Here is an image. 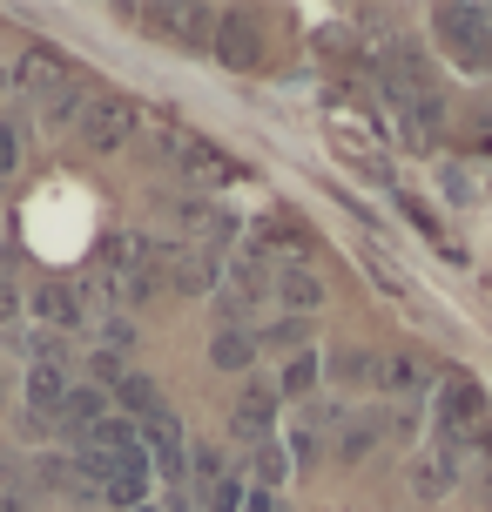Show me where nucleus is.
<instances>
[{"label": "nucleus", "instance_id": "aec40b11", "mask_svg": "<svg viewBox=\"0 0 492 512\" xmlns=\"http://www.w3.org/2000/svg\"><path fill=\"white\" fill-rule=\"evenodd\" d=\"M250 472H257V492H284V479H290L284 438H263V445H250Z\"/></svg>", "mask_w": 492, "mask_h": 512}, {"label": "nucleus", "instance_id": "f257e3e1", "mask_svg": "<svg viewBox=\"0 0 492 512\" xmlns=\"http://www.w3.org/2000/svg\"><path fill=\"white\" fill-rule=\"evenodd\" d=\"M486 391L472 378H445L432 384V432H439V445H452V452H466V465L479 459V432H486Z\"/></svg>", "mask_w": 492, "mask_h": 512}, {"label": "nucleus", "instance_id": "72a5a7b5", "mask_svg": "<svg viewBox=\"0 0 492 512\" xmlns=\"http://www.w3.org/2000/svg\"><path fill=\"white\" fill-rule=\"evenodd\" d=\"M0 486H27V472H21V459H14V452H0Z\"/></svg>", "mask_w": 492, "mask_h": 512}, {"label": "nucleus", "instance_id": "0eeeda50", "mask_svg": "<svg viewBox=\"0 0 492 512\" xmlns=\"http://www.w3.org/2000/svg\"><path fill=\"white\" fill-rule=\"evenodd\" d=\"M270 297L284 304V317H311V324H317V310L331 304L324 277H317L304 256H290V263H277V270H270Z\"/></svg>", "mask_w": 492, "mask_h": 512}, {"label": "nucleus", "instance_id": "dca6fc26", "mask_svg": "<svg viewBox=\"0 0 492 512\" xmlns=\"http://www.w3.org/2000/svg\"><path fill=\"white\" fill-rule=\"evenodd\" d=\"M378 438H391V411H378V418H351V425L331 438V459H337V465H358L364 452L378 445Z\"/></svg>", "mask_w": 492, "mask_h": 512}, {"label": "nucleus", "instance_id": "2eb2a0df", "mask_svg": "<svg viewBox=\"0 0 492 512\" xmlns=\"http://www.w3.org/2000/svg\"><path fill=\"white\" fill-rule=\"evenodd\" d=\"M68 371L61 364H27V384H21V405L34 411V418H54L61 411V398H68Z\"/></svg>", "mask_w": 492, "mask_h": 512}, {"label": "nucleus", "instance_id": "f704fd0d", "mask_svg": "<svg viewBox=\"0 0 492 512\" xmlns=\"http://www.w3.org/2000/svg\"><path fill=\"white\" fill-rule=\"evenodd\" d=\"M7 95H14V75H7V61H0V102H7Z\"/></svg>", "mask_w": 492, "mask_h": 512}, {"label": "nucleus", "instance_id": "393cba45", "mask_svg": "<svg viewBox=\"0 0 492 512\" xmlns=\"http://www.w3.org/2000/svg\"><path fill=\"white\" fill-rule=\"evenodd\" d=\"M371 364H378V351H337V358H324V384H371Z\"/></svg>", "mask_w": 492, "mask_h": 512}, {"label": "nucleus", "instance_id": "e433bc0d", "mask_svg": "<svg viewBox=\"0 0 492 512\" xmlns=\"http://www.w3.org/2000/svg\"><path fill=\"white\" fill-rule=\"evenodd\" d=\"M486 506H492V479H486Z\"/></svg>", "mask_w": 492, "mask_h": 512}, {"label": "nucleus", "instance_id": "c9c22d12", "mask_svg": "<svg viewBox=\"0 0 492 512\" xmlns=\"http://www.w3.org/2000/svg\"><path fill=\"white\" fill-rule=\"evenodd\" d=\"M135 512H162V506H156V499H149V506H135Z\"/></svg>", "mask_w": 492, "mask_h": 512}, {"label": "nucleus", "instance_id": "20e7f679", "mask_svg": "<svg viewBox=\"0 0 492 512\" xmlns=\"http://www.w3.org/2000/svg\"><path fill=\"white\" fill-rule=\"evenodd\" d=\"M162 290H176V297H216L223 290V256L189 250V243H162Z\"/></svg>", "mask_w": 492, "mask_h": 512}, {"label": "nucleus", "instance_id": "a211bd4d", "mask_svg": "<svg viewBox=\"0 0 492 512\" xmlns=\"http://www.w3.org/2000/svg\"><path fill=\"white\" fill-rule=\"evenodd\" d=\"M317 384H324V358H317V351H297V358H284V371H277V398H304V405H311Z\"/></svg>", "mask_w": 492, "mask_h": 512}, {"label": "nucleus", "instance_id": "4be33fe9", "mask_svg": "<svg viewBox=\"0 0 492 512\" xmlns=\"http://www.w3.org/2000/svg\"><path fill=\"white\" fill-rule=\"evenodd\" d=\"M27 142H34V122H27L21 108H14V115H0V182L27 162Z\"/></svg>", "mask_w": 492, "mask_h": 512}, {"label": "nucleus", "instance_id": "2f4dec72", "mask_svg": "<svg viewBox=\"0 0 492 512\" xmlns=\"http://www.w3.org/2000/svg\"><path fill=\"white\" fill-rule=\"evenodd\" d=\"M0 512H34V492L27 486H0Z\"/></svg>", "mask_w": 492, "mask_h": 512}, {"label": "nucleus", "instance_id": "9b49d317", "mask_svg": "<svg viewBox=\"0 0 492 512\" xmlns=\"http://www.w3.org/2000/svg\"><path fill=\"white\" fill-rule=\"evenodd\" d=\"M277 384L270 378H257L250 391H243V405H236V418H230V432L243 438V445H263V438H277Z\"/></svg>", "mask_w": 492, "mask_h": 512}, {"label": "nucleus", "instance_id": "473e14b6", "mask_svg": "<svg viewBox=\"0 0 492 512\" xmlns=\"http://www.w3.org/2000/svg\"><path fill=\"white\" fill-rule=\"evenodd\" d=\"M21 438H54V418H34V411H21Z\"/></svg>", "mask_w": 492, "mask_h": 512}, {"label": "nucleus", "instance_id": "5701e85b", "mask_svg": "<svg viewBox=\"0 0 492 512\" xmlns=\"http://www.w3.org/2000/svg\"><path fill=\"white\" fill-rule=\"evenodd\" d=\"M209 364H216V371H250V364H257V337L250 331H216L209 337Z\"/></svg>", "mask_w": 492, "mask_h": 512}, {"label": "nucleus", "instance_id": "c85d7f7f", "mask_svg": "<svg viewBox=\"0 0 492 512\" xmlns=\"http://www.w3.org/2000/svg\"><path fill=\"white\" fill-rule=\"evenodd\" d=\"M439 189L452 196V203H472V176H466V162H439Z\"/></svg>", "mask_w": 492, "mask_h": 512}, {"label": "nucleus", "instance_id": "4468645a", "mask_svg": "<svg viewBox=\"0 0 492 512\" xmlns=\"http://www.w3.org/2000/svg\"><path fill=\"white\" fill-rule=\"evenodd\" d=\"M459 479H466V452H452V445H432V452L418 459V472H412V486L425 492V499H445Z\"/></svg>", "mask_w": 492, "mask_h": 512}, {"label": "nucleus", "instance_id": "6ab92c4d", "mask_svg": "<svg viewBox=\"0 0 492 512\" xmlns=\"http://www.w3.org/2000/svg\"><path fill=\"white\" fill-rule=\"evenodd\" d=\"M284 452H290V472H317V465L331 459V438H324V432H311V425L297 418V425L284 432Z\"/></svg>", "mask_w": 492, "mask_h": 512}, {"label": "nucleus", "instance_id": "1a4fd4ad", "mask_svg": "<svg viewBox=\"0 0 492 512\" xmlns=\"http://www.w3.org/2000/svg\"><path fill=\"white\" fill-rule=\"evenodd\" d=\"M102 418H115V405H108V391L102 384H68V398H61V411H54V432L68 438V445H88V438H95V425H102Z\"/></svg>", "mask_w": 492, "mask_h": 512}, {"label": "nucleus", "instance_id": "a878e982", "mask_svg": "<svg viewBox=\"0 0 492 512\" xmlns=\"http://www.w3.org/2000/svg\"><path fill=\"white\" fill-rule=\"evenodd\" d=\"M135 344H142V337H135V324L122 317V310H108L102 324H95V351H115V358H129Z\"/></svg>", "mask_w": 492, "mask_h": 512}, {"label": "nucleus", "instance_id": "c756f323", "mask_svg": "<svg viewBox=\"0 0 492 512\" xmlns=\"http://www.w3.org/2000/svg\"><path fill=\"white\" fill-rule=\"evenodd\" d=\"M14 317H21V283L0 277V331H14Z\"/></svg>", "mask_w": 492, "mask_h": 512}, {"label": "nucleus", "instance_id": "412c9836", "mask_svg": "<svg viewBox=\"0 0 492 512\" xmlns=\"http://www.w3.org/2000/svg\"><path fill=\"white\" fill-rule=\"evenodd\" d=\"M81 115H88V88H75V81H61L41 102V128H81Z\"/></svg>", "mask_w": 492, "mask_h": 512}, {"label": "nucleus", "instance_id": "ddd939ff", "mask_svg": "<svg viewBox=\"0 0 492 512\" xmlns=\"http://www.w3.org/2000/svg\"><path fill=\"white\" fill-rule=\"evenodd\" d=\"M371 391H391V398H425V391H432V371H425L412 351H391V358L371 364Z\"/></svg>", "mask_w": 492, "mask_h": 512}, {"label": "nucleus", "instance_id": "7c9ffc66", "mask_svg": "<svg viewBox=\"0 0 492 512\" xmlns=\"http://www.w3.org/2000/svg\"><path fill=\"white\" fill-rule=\"evenodd\" d=\"M243 512H290V506H284V492H257V486H250V499H243Z\"/></svg>", "mask_w": 492, "mask_h": 512}, {"label": "nucleus", "instance_id": "6e6552de", "mask_svg": "<svg viewBox=\"0 0 492 512\" xmlns=\"http://www.w3.org/2000/svg\"><path fill=\"white\" fill-rule=\"evenodd\" d=\"M7 75H14V95H21V102H48L61 81H75V68H68V54H54L48 41H34V48H21V61H14Z\"/></svg>", "mask_w": 492, "mask_h": 512}, {"label": "nucleus", "instance_id": "f8f14e48", "mask_svg": "<svg viewBox=\"0 0 492 512\" xmlns=\"http://www.w3.org/2000/svg\"><path fill=\"white\" fill-rule=\"evenodd\" d=\"M176 169H182V182H189V196H203V189H230V182H236V162H230V155H216L209 142H182Z\"/></svg>", "mask_w": 492, "mask_h": 512}, {"label": "nucleus", "instance_id": "f3484780", "mask_svg": "<svg viewBox=\"0 0 492 512\" xmlns=\"http://www.w3.org/2000/svg\"><path fill=\"white\" fill-rule=\"evenodd\" d=\"M257 337V351H277V358H297V351H311V337H317V324L311 317H270L263 331H250Z\"/></svg>", "mask_w": 492, "mask_h": 512}, {"label": "nucleus", "instance_id": "cd10ccee", "mask_svg": "<svg viewBox=\"0 0 492 512\" xmlns=\"http://www.w3.org/2000/svg\"><path fill=\"white\" fill-rule=\"evenodd\" d=\"M129 371V358H115V351H88V378L81 384H102V391H115V378Z\"/></svg>", "mask_w": 492, "mask_h": 512}, {"label": "nucleus", "instance_id": "7ed1b4c3", "mask_svg": "<svg viewBox=\"0 0 492 512\" xmlns=\"http://www.w3.org/2000/svg\"><path fill=\"white\" fill-rule=\"evenodd\" d=\"M75 135L88 142V155H122L135 142V102L129 95H88V115Z\"/></svg>", "mask_w": 492, "mask_h": 512}, {"label": "nucleus", "instance_id": "39448f33", "mask_svg": "<svg viewBox=\"0 0 492 512\" xmlns=\"http://www.w3.org/2000/svg\"><path fill=\"white\" fill-rule=\"evenodd\" d=\"M21 310L41 324V331H61V337L88 324V304H81V290L68 277H41L34 290H21Z\"/></svg>", "mask_w": 492, "mask_h": 512}, {"label": "nucleus", "instance_id": "bb28decb", "mask_svg": "<svg viewBox=\"0 0 492 512\" xmlns=\"http://www.w3.org/2000/svg\"><path fill=\"white\" fill-rule=\"evenodd\" d=\"M189 472L216 486V479H230V459H223V445H189Z\"/></svg>", "mask_w": 492, "mask_h": 512}, {"label": "nucleus", "instance_id": "423d86ee", "mask_svg": "<svg viewBox=\"0 0 492 512\" xmlns=\"http://www.w3.org/2000/svg\"><path fill=\"white\" fill-rule=\"evenodd\" d=\"M108 405H115V418H129L135 432H149V425H162V418H176V411H169V398H162V384L149 378V371H135V364L115 378Z\"/></svg>", "mask_w": 492, "mask_h": 512}, {"label": "nucleus", "instance_id": "f03ea898", "mask_svg": "<svg viewBox=\"0 0 492 512\" xmlns=\"http://www.w3.org/2000/svg\"><path fill=\"white\" fill-rule=\"evenodd\" d=\"M432 34H439V48L472 68V75H486L492 68V14L486 7H466V0H452V7H432Z\"/></svg>", "mask_w": 492, "mask_h": 512}, {"label": "nucleus", "instance_id": "9d476101", "mask_svg": "<svg viewBox=\"0 0 492 512\" xmlns=\"http://www.w3.org/2000/svg\"><path fill=\"white\" fill-rule=\"evenodd\" d=\"M209 48H216V61H223V68H257V54H263L257 21H250L243 7L216 14V34H209Z\"/></svg>", "mask_w": 492, "mask_h": 512}, {"label": "nucleus", "instance_id": "b1692460", "mask_svg": "<svg viewBox=\"0 0 492 512\" xmlns=\"http://www.w3.org/2000/svg\"><path fill=\"white\" fill-rule=\"evenodd\" d=\"M209 317H216V331H250V317H257V297H243V290H216L209 297Z\"/></svg>", "mask_w": 492, "mask_h": 512}]
</instances>
